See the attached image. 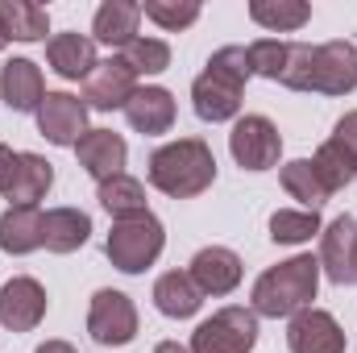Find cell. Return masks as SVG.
Wrapping results in <instances>:
<instances>
[{
    "label": "cell",
    "instance_id": "16",
    "mask_svg": "<svg viewBox=\"0 0 357 353\" xmlns=\"http://www.w3.org/2000/svg\"><path fill=\"white\" fill-rule=\"evenodd\" d=\"M0 100L13 112H38L46 100V80L33 59H8L0 67Z\"/></svg>",
    "mask_w": 357,
    "mask_h": 353
},
{
    "label": "cell",
    "instance_id": "9",
    "mask_svg": "<svg viewBox=\"0 0 357 353\" xmlns=\"http://www.w3.org/2000/svg\"><path fill=\"white\" fill-rule=\"evenodd\" d=\"M33 117H38V133L50 146H71L75 150L79 137L88 133V104L71 91H46V100Z\"/></svg>",
    "mask_w": 357,
    "mask_h": 353
},
{
    "label": "cell",
    "instance_id": "35",
    "mask_svg": "<svg viewBox=\"0 0 357 353\" xmlns=\"http://www.w3.org/2000/svg\"><path fill=\"white\" fill-rule=\"evenodd\" d=\"M33 353H79L71 341H46V345H38Z\"/></svg>",
    "mask_w": 357,
    "mask_h": 353
},
{
    "label": "cell",
    "instance_id": "27",
    "mask_svg": "<svg viewBox=\"0 0 357 353\" xmlns=\"http://www.w3.org/2000/svg\"><path fill=\"white\" fill-rule=\"evenodd\" d=\"M0 17L13 42H46L50 33V13L33 0H0Z\"/></svg>",
    "mask_w": 357,
    "mask_h": 353
},
{
    "label": "cell",
    "instance_id": "4",
    "mask_svg": "<svg viewBox=\"0 0 357 353\" xmlns=\"http://www.w3.org/2000/svg\"><path fill=\"white\" fill-rule=\"evenodd\" d=\"M150 187H158L171 200H195L216 183V158L204 137H178L150 154L146 163Z\"/></svg>",
    "mask_w": 357,
    "mask_h": 353
},
{
    "label": "cell",
    "instance_id": "22",
    "mask_svg": "<svg viewBox=\"0 0 357 353\" xmlns=\"http://www.w3.org/2000/svg\"><path fill=\"white\" fill-rule=\"evenodd\" d=\"M0 250L8 258H25V254L42 250V212L38 208L0 212Z\"/></svg>",
    "mask_w": 357,
    "mask_h": 353
},
{
    "label": "cell",
    "instance_id": "20",
    "mask_svg": "<svg viewBox=\"0 0 357 353\" xmlns=\"http://www.w3.org/2000/svg\"><path fill=\"white\" fill-rule=\"evenodd\" d=\"M91 237V216L79 208H50L42 216V246L50 254H75Z\"/></svg>",
    "mask_w": 357,
    "mask_h": 353
},
{
    "label": "cell",
    "instance_id": "21",
    "mask_svg": "<svg viewBox=\"0 0 357 353\" xmlns=\"http://www.w3.org/2000/svg\"><path fill=\"white\" fill-rule=\"evenodd\" d=\"M199 303H204V295H199V287L191 283L187 270H167V274H158V283H154V308H158L167 320H191V316L199 312Z\"/></svg>",
    "mask_w": 357,
    "mask_h": 353
},
{
    "label": "cell",
    "instance_id": "17",
    "mask_svg": "<svg viewBox=\"0 0 357 353\" xmlns=\"http://www.w3.org/2000/svg\"><path fill=\"white\" fill-rule=\"evenodd\" d=\"M125 121L133 133H146V137H158V133H171L175 125V96L158 84L150 88H137L133 100L125 104Z\"/></svg>",
    "mask_w": 357,
    "mask_h": 353
},
{
    "label": "cell",
    "instance_id": "1",
    "mask_svg": "<svg viewBox=\"0 0 357 353\" xmlns=\"http://www.w3.org/2000/svg\"><path fill=\"white\" fill-rule=\"evenodd\" d=\"M291 91H320V96H349L357 88V46L349 38H333L320 46L291 42L287 71L278 80Z\"/></svg>",
    "mask_w": 357,
    "mask_h": 353
},
{
    "label": "cell",
    "instance_id": "19",
    "mask_svg": "<svg viewBox=\"0 0 357 353\" xmlns=\"http://www.w3.org/2000/svg\"><path fill=\"white\" fill-rule=\"evenodd\" d=\"M46 63L59 80H88L96 71V42L88 33H54L46 42Z\"/></svg>",
    "mask_w": 357,
    "mask_h": 353
},
{
    "label": "cell",
    "instance_id": "10",
    "mask_svg": "<svg viewBox=\"0 0 357 353\" xmlns=\"http://www.w3.org/2000/svg\"><path fill=\"white\" fill-rule=\"evenodd\" d=\"M46 320V287L29 274H13L0 287V329L33 333Z\"/></svg>",
    "mask_w": 357,
    "mask_h": 353
},
{
    "label": "cell",
    "instance_id": "34",
    "mask_svg": "<svg viewBox=\"0 0 357 353\" xmlns=\"http://www.w3.org/2000/svg\"><path fill=\"white\" fill-rule=\"evenodd\" d=\"M17 163H21V154L0 142V195H8V187H13V179H17Z\"/></svg>",
    "mask_w": 357,
    "mask_h": 353
},
{
    "label": "cell",
    "instance_id": "36",
    "mask_svg": "<svg viewBox=\"0 0 357 353\" xmlns=\"http://www.w3.org/2000/svg\"><path fill=\"white\" fill-rule=\"evenodd\" d=\"M154 353H191V350H187V345H178V341H158Z\"/></svg>",
    "mask_w": 357,
    "mask_h": 353
},
{
    "label": "cell",
    "instance_id": "28",
    "mask_svg": "<svg viewBox=\"0 0 357 353\" xmlns=\"http://www.w3.org/2000/svg\"><path fill=\"white\" fill-rule=\"evenodd\" d=\"M320 212H295V208H278L270 216V241L274 246H303L312 237H320Z\"/></svg>",
    "mask_w": 357,
    "mask_h": 353
},
{
    "label": "cell",
    "instance_id": "7",
    "mask_svg": "<svg viewBox=\"0 0 357 353\" xmlns=\"http://www.w3.org/2000/svg\"><path fill=\"white\" fill-rule=\"evenodd\" d=\"M229 154L241 171H270L278 167V154H282V133L278 125L262 117V112H245L233 121V133H229Z\"/></svg>",
    "mask_w": 357,
    "mask_h": 353
},
{
    "label": "cell",
    "instance_id": "13",
    "mask_svg": "<svg viewBox=\"0 0 357 353\" xmlns=\"http://www.w3.org/2000/svg\"><path fill=\"white\" fill-rule=\"evenodd\" d=\"M187 274H191V283L199 287V295L220 299V295H233V291L241 287V258H237L229 246H204V250L191 258Z\"/></svg>",
    "mask_w": 357,
    "mask_h": 353
},
{
    "label": "cell",
    "instance_id": "8",
    "mask_svg": "<svg viewBox=\"0 0 357 353\" xmlns=\"http://www.w3.org/2000/svg\"><path fill=\"white\" fill-rule=\"evenodd\" d=\"M88 333L96 345L104 350H121L137 337V308L125 291L100 287L88 303Z\"/></svg>",
    "mask_w": 357,
    "mask_h": 353
},
{
    "label": "cell",
    "instance_id": "25",
    "mask_svg": "<svg viewBox=\"0 0 357 353\" xmlns=\"http://www.w3.org/2000/svg\"><path fill=\"white\" fill-rule=\"evenodd\" d=\"M278 183H282V191L291 195V200H299L307 212H320L324 204H328V187H324V179L316 175V167H312V158H291L282 171H278Z\"/></svg>",
    "mask_w": 357,
    "mask_h": 353
},
{
    "label": "cell",
    "instance_id": "15",
    "mask_svg": "<svg viewBox=\"0 0 357 353\" xmlns=\"http://www.w3.org/2000/svg\"><path fill=\"white\" fill-rule=\"evenodd\" d=\"M75 158H79V167H84L96 183H104V179H112V175L125 171L129 146H125V137L112 133V129H88V133L79 137V146H75Z\"/></svg>",
    "mask_w": 357,
    "mask_h": 353
},
{
    "label": "cell",
    "instance_id": "3",
    "mask_svg": "<svg viewBox=\"0 0 357 353\" xmlns=\"http://www.w3.org/2000/svg\"><path fill=\"white\" fill-rule=\"evenodd\" d=\"M316 291H320V258L295 254V258L258 274V283L250 291V312L266 316V320H291L295 312L312 308Z\"/></svg>",
    "mask_w": 357,
    "mask_h": 353
},
{
    "label": "cell",
    "instance_id": "14",
    "mask_svg": "<svg viewBox=\"0 0 357 353\" xmlns=\"http://www.w3.org/2000/svg\"><path fill=\"white\" fill-rule=\"evenodd\" d=\"M133 91H137V75L121 59H104V63H96V71L84 80V104L96 108V112H112V108L125 112V104L133 100Z\"/></svg>",
    "mask_w": 357,
    "mask_h": 353
},
{
    "label": "cell",
    "instance_id": "12",
    "mask_svg": "<svg viewBox=\"0 0 357 353\" xmlns=\"http://www.w3.org/2000/svg\"><path fill=\"white\" fill-rule=\"evenodd\" d=\"M345 329L324 308H303L287 320V350L291 353H345Z\"/></svg>",
    "mask_w": 357,
    "mask_h": 353
},
{
    "label": "cell",
    "instance_id": "6",
    "mask_svg": "<svg viewBox=\"0 0 357 353\" xmlns=\"http://www.w3.org/2000/svg\"><path fill=\"white\" fill-rule=\"evenodd\" d=\"M258 345V316L250 308H220L208 320L195 324L191 333V353H254Z\"/></svg>",
    "mask_w": 357,
    "mask_h": 353
},
{
    "label": "cell",
    "instance_id": "18",
    "mask_svg": "<svg viewBox=\"0 0 357 353\" xmlns=\"http://www.w3.org/2000/svg\"><path fill=\"white\" fill-rule=\"evenodd\" d=\"M137 25H142V4L137 0H104L91 17V42L125 50L137 38Z\"/></svg>",
    "mask_w": 357,
    "mask_h": 353
},
{
    "label": "cell",
    "instance_id": "2",
    "mask_svg": "<svg viewBox=\"0 0 357 353\" xmlns=\"http://www.w3.org/2000/svg\"><path fill=\"white\" fill-rule=\"evenodd\" d=\"M250 75H254L250 50L245 46H220L208 59V67L195 75V84H191V108H195V117L208 121V125L237 121Z\"/></svg>",
    "mask_w": 357,
    "mask_h": 353
},
{
    "label": "cell",
    "instance_id": "33",
    "mask_svg": "<svg viewBox=\"0 0 357 353\" xmlns=\"http://www.w3.org/2000/svg\"><path fill=\"white\" fill-rule=\"evenodd\" d=\"M333 142H337V146H341V150H345V154L357 163V112H345V117L337 121V129H333Z\"/></svg>",
    "mask_w": 357,
    "mask_h": 353
},
{
    "label": "cell",
    "instance_id": "37",
    "mask_svg": "<svg viewBox=\"0 0 357 353\" xmlns=\"http://www.w3.org/2000/svg\"><path fill=\"white\" fill-rule=\"evenodd\" d=\"M8 42H13V38H8V25H4V17H0V50H4Z\"/></svg>",
    "mask_w": 357,
    "mask_h": 353
},
{
    "label": "cell",
    "instance_id": "29",
    "mask_svg": "<svg viewBox=\"0 0 357 353\" xmlns=\"http://www.w3.org/2000/svg\"><path fill=\"white\" fill-rule=\"evenodd\" d=\"M116 59L142 80V75H162L171 67V46L162 38H133L125 50H116Z\"/></svg>",
    "mask_w": 357,
    "mask_h": 353
},
{
    "label": "cell",
    "instance_id": "32",
    "mask_svg": "<svg viewBox=\"0 0 357 353\" xmlns=\"http://www.w3.org/2000/svg\"><path fill=\"white\" fill-rule=\"evenodd\" d=\"M245 50H250V67H254V75H262V80H270V84H278V80H282L291 42H278V38H258V42H250Z\"/></svg>",
    "mask_w": 357,
    "mask_h": 353
},
{
    "label": "cell",
    "instance_id": "23",
    "mask_svg": "<svg viewBox=\"0 0 357 353\" xmlns=\"http://www.w3.org/2000/svg\"><path fill=\"white\" fill-rule=\"evenodd\" d=\"M96 200H100V208L112 216V220H129V216H142V212H150L146 208V187H142V179L133 175H112L104 179V183H96Z\"/></svg>",
    "mask_w": 357,
    "mask_h": 353
},
{
    "label": "cell",
    "instance_id": "24",
    "mask_svg": "<svg viewBox=\"0 0 357 353\" xmlns=\"http://www.w3.org/2000/svg\"><path fill=\"white\" fill-rule=\"evenodd\" d=\"M50 187H54V167H50L42 154H21L17 179H13V187H8L13 208H38Z\"/></svg>",
    "mask_w": 357,
    "mask_h": 353
},
{
    "label": "cell",
    "instance_id": "31",
    "mask_svg": "<svg viewBox=\"0 0 357 353\" xmlns=\"http://www.w3.org/2000/svg\"><path fill=\"white\" fill-rule=\"evenodd\" d=\"M199 0H146L142 4V17H150L158 29H167V33H178V29H187V25H195L199 21Z\"/></svg>",
    "mask_w": 357,
    "mask_h": 353
},
{
    "label": "cell",
    "instance_id": "11",
    "mask_svg": "<svg viewBox=\"0 0 357 353\" xmlns=\"http://www.w3.org/2000/svg\"><path fill=\"white\" fill-rule=\"evenodd\" d=\"M320 270L337 287H357V216L341 212L328 229H320Z\"/></svg>",
    "mask_w": 357,
    "mask_h": 353
},
{
    "label": "cell",
    "instance_id": "26",
    "mask_svg": "<svg viewBox=\"0 0 357 353\" xmlns=\"http://www.w3.org/2000/svg\"><path fill=\"white\" fill-rule=\"evenodd\" d=\"M250 21L266 33H295L312 21L307 0H250Z\"/></svg>",
    "mask_w": 357,
    "mask_h": 353
},
{
    "label": "cell",
    "instance_id": "30",
    "mask_svg": "<svg viewBox=\"0 0 357 353\" xmlns=\"http://www.w3.org/2000/svg\"><path fill=\"white\" fill-rule=\"evenodd\" d=\"M312 167H316V175L324 179V187H328V191H345V187L357 179V163L341 150V146H337V142H333V137L312 154Z\"/></svg>",
    "mask_w": 357,
    "mask_h": 353
},
{
    "label": "cell",
    "instance_id": "5",
    "mask_svg": "<svg viewBox=\"0 0 357 353\" xmlns=\"http://www.w3.org/2000/svg\"><path fill=\"white\" fill-rule=\"evenodd\" d=\"M167 250V229L154 212L112 220V233L104 237V254L121 274H146Z\"/></svg>",
    "mask_w": 357,
    "mask_h": 353
}]
</instances>
